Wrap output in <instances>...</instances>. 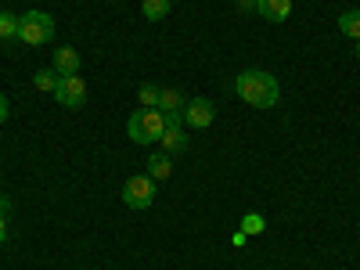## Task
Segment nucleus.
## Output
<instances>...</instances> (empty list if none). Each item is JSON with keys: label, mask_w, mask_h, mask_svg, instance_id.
<instances>
[{"label": "nucleus", "mask_w": 360, "mask_h": 270, "mask_svg": "<svg viewBox=\"0 0 360 270\" xmlns=\"http://www.w3.org/2000/svg\"><path fill=\"white\" fill-rule=\"evenodd\" d=\"M234 90H238V98H242L245 105H252V108H274L278 98H281L278 79L270 72H263V69H245L234 79Z\"/></svg>", "instance_id": "obj_1"}, {"label": "nucleus", "mask_w": 360, "mask_h": 270, "mask_svg": "<svg viewBox=\"0 0 360 270\" xmlns=\"http://www.w3.org/2000/svg\"><path fill=\"white\" fill-rule=\"evenodd\" d=\"M162 130H166V119L159 108H141L127 123V134L134 144H155V141H162Z\"/></svg>", "instance_id": "obj_2"}, {"label": "nucleus", "mask_w": 360, "mask_h": 270, "mask_svg": "<svg viewBox=\"0 0 360 270\" xmlns=\"http://www.w3.org/2000/svg\"><path fill=\"white\" fill-rule=\"evenodd\" d=\"M18 40L29 47H40L54 40V18L47 11H25L18 18Z\"/></svg>", "instance_id": "obj_3"}, {"label": "nucleus", "mask_w": 360, "mask_h": 270, "mask_svg": "<svg viewBox=\"0 0 360 270\" xmlns=\"http://www.w3.org/2000/svg\"><path fill=\"white\" fill-rule=\"evenodd\" d=\"M152 202H155V180L148 176V173L130 176L127 184H123V205H130V209H148Z\"/></svg>", "instance_id": "obj_4"}, {"label": "nucleus", "mask_w": 360, "mask_h": 270, "mask_svg": "<svg viewBox=\"0 0 360 270\" xmlns=\"http://www.w3.org/2000/svg\"><path fill=\"white\" fill-rule=\"evenodd\" d=\"M51 98L62 105V108H83V101H86V83L79 79V72H76V76H62Z\"/></svg>", "instance_id": "obj_5"}, {"label": "nucleus", "mask_w": 360, "mask_h": 270, "mask_svg": "<svg viewBox=\"0 0 360 270\" xmlns=\"http://www.w3.org/2000/svg\"><path fill=\"white\" fill-rule=\"evenodd\" d=\"M213 119H217V105L209 101V98H195V101L184 105V123L195 127V130H205Z\"/></svg>", "instance_id": "obj_6"}, {"label": "nucleus", "mask_w": 360, "mask_h": 270, "mask_svg": "<svg viewBox=\"0 0 360 270\" xmlns=\"http://www.w3.org/2000/svg\"><path fill=\"white\" fill-rule=\"evenodd\" d=\"M51 69L58 72V76H76L79 72V51L76 47H58L54 51V62H51Z\"/></svg>", "instance_id": "obj_7"}, {"label": "nucleus", "mask_w": 360, "mask_h": 270, "mask_svg": "<svg viewBox=\"0 0 360 270\" xmlns=\"http://www.w3.org/2000/svg\"><path fill=\"white\" fill-rule=\"evenodd\" d=\"M256 15L266 22H285L292 15V0H256Z\"/></svg>", "instance_id": "obj_8"}, {"label": "nucleus", "mask_w": 360, "mask_h": 270, "mask_svg": "<svg viewBox=\"0 0 360 270\" xmlns=\"http://www.w3.org/2000/svg\"><path fill=\"white\" fill-rule=\"evenodd\" d=\"M162 148H166V155L184 152V148H188V134L180 130V127H166V130H162Z\"/></svg>", "instance_id": "obj_9"}, {"label": "nucleus", "mask_w": 360, "mask_h": 270, "mask_svg": "<svg viewBox=\"0 0 360 270\" xmlns=\"http://www.w3.org/2000/svg\"><path fill=\"white\" fill-rule=\"evenodd\" d=\"M339 33H342V37H349V40H360V8H353V11H342V15H339Z\"/></svg>", "instance_id": "obj_10"}, {"label": "nucleus", "mask_w": 360, "mask_h": 270, "mask_svg": "<svg viewBox=\"0 0 360 270\" xmlns=\"http://www.w3.org/2000/svg\"><path fill=\"white\" fill-rule=\"evenodd\" d=\"M184 94L173 86H162V94H159V112H184Z\"/></svg>", "instance_id": "obj_11"}, {"label": "nucleus", "mask_w": 360, "mask_h": 270, "mask_svg": "<svg viewBox=\"0 0 360 270\" xmlns=\"http://www.w3.org/2000/svg\"><path fill=\"white\" fill-rule=\"evenodd\" d=\"M169 173H173V162H169L166 152H159V155L148 159V176H152V180H166Z\"/></svg>", "instance_id": "obj_12"}, {"label": "nucleus", "mask_w": 360, "mask_h": 270, "mask_svg": "<svg viewBox=\"0 0 360 270\" xmlns=\"http://www.w3.org/2000/svg\"><path fill=\"white\" fill-rule=\"evenodd\" d=\"M169 4H173V0H144L141 15H144L148 22H162V18L169 15Z\"/></svg>", "instance_id": "obj_13"}, {"label": "nucleus", "mask_w": 360, "mask_h": 270, "mask_svg": "<svg viewBox=\"0 0 360 270\" xmlns=\"http://www.w3.org/2000/svg\"><path fill=\"white\" fill-rule=\"evenodd\" d=\"M159 94H162V86H155V83H144V86L137 90V101H141V108H159Z\"/></svg>", "instance_id": "obj_14"}, {"label": "nucleus", "mask_w": 360, "mask_h": 270, "mask_svg": "<svg viewBox=\"0 0 360 270\" xmlns=\"http://www.w3.org/2000/svg\"><path fill=\"white\" fill-rule=\"evenodd\" d=\"M0 40H18V15L0 11Z\"/></svg>", "instance_id": "obj_15"}, {"label": "nucleus", "mask_w": 360, "mask_h": 270, "mask_svg": "<svg viewBox=\"0 0 360 270\" xmlns=\"http://www.w3.org/2000/svg\"><path fill=\"white\" fill-rule=\"evenodd\" d=\"M58 79H62V76H58L54 69H40V72L33 76L37 90H47V94H54V86H58Z\"/></svg>", "instance_id": "obj_16"}, {"label": "nucleus", "mask_w": 360, "mask_h": 270, "mask_svg": "<svg viewBox=\"0 0 360 270\" xmlns=\"http://www.w3.org/2000/svg\"><path fill=\"white\" fill-rule=\"evenodd\" d=\"M242 231H245V234H259V231H263V217H259V213H249L245 224H242Z\"/></svg>", "instance_id": "obj_17"}, {"label": "nucleus", "mask_w": 360, "mask_h": 270, "mask_svg": "<svg viewBox=\"0 0 360 270\" xmlns=\"http://www.w3.org/2000/svg\"><path fill=\"white\" fill-rule=\"evenodd\" d=\"M238 11H256V0H238Z\"/></svg>", "instance_id": "obj_18"}, {"label": "nucleus", "mask_w": 360, "mask_h": 270, "mask_svg": "<svg viewBox=\"0 0 360 270\" xmlns=\"http://www.w3.org/2000/svg\"><path fill=\"white\" fill-rule=\"evenodd\" d=\"M4 238H8V217H0V245H4Z\"/></svg>", "instance_id": "obj_19"}, {"label": "nucleus", "mask_w": 360, "mask_h": 270, "mask_svg": "<svg viewBox=\"0 0 360 270\" xmlns=\"http://www.w3.org/2000/svg\"><path fill=\"white\" fill-rule=\"evenodd\" d=\"M4 119H8V98L0 94V123H4Z\"/></svg>", "instance_id": "obj_20"}, {"label": "nucleus", "mask_w": 360, "mask_h": 270, "mask_svg": "<svg viewBox=\"0 0 360 270\" xmlns=\"http://www.w3.org/2000/svg\"><path fill=\"white\" fill-rule=\"evenodd\" d=\"M8 213H11V202H8V198H0V217H8Z\"/></svg>", "instance_id": "obj_21"}, {"label": "nucleus", "mask_w": 360, "mask_h": 270, "mask_svg": "<svg viewBox=\"0 0 360 270\" xmlns=\"http://www.w3.org/2000/svg\"><path fill=\"white\" fill-rule=\"evenodd\" d=\"M356 58H360V40H356Z\"/></svg>", "instance_id": "obj_22"}]
</instances>
